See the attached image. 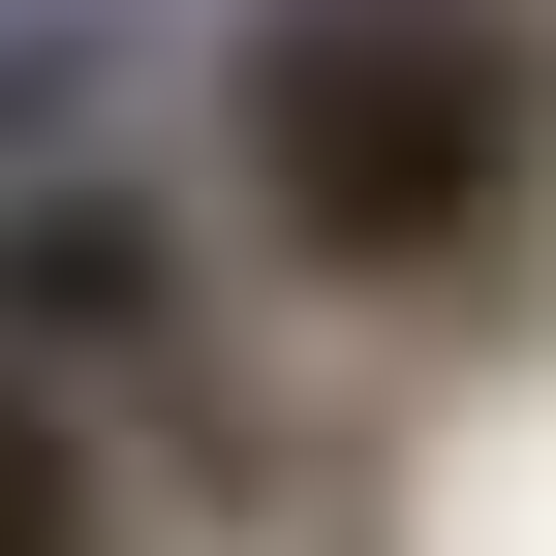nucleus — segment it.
<instances>
[{
  "instance_id": "obj_1",
  "label": "nucleus",
  "mask_w": 556,
  "mask_h": 556,
  "mask_svg": "<svg viewBox=\"0 0 556 556\" xmlns=\"http://www.w3.org/2000/svg\"><path fill=\"white\" fill-rule=\"evenodd\" d=\"M186 186L278 309H526L556 278V0H217Z\"/></svg>"
},
{
  "instance_id": "obj_2",
  "label": "nucleus",
  "mask_w": 556,
  "mask_h": 556,
  "mask_svg": "<svg viewBox=\"0 0 556 556\" xmlns=\"http://www.w3.org/2000/svg\"><path fill=\"white\" fill-rule=\"evenodd\" d=\"M0 371L62 402V433H124V495L155 526H278V371H248V248L186 155H62L0 186Z\"/></svg>"
},
{
  "instance_id": "obj_3",
  "label": "nucleus",
  "mask_w": 556,
  "mask_h": 556,
  "mask_svg": "<svg viewBox=\"0 0 556 556\" xmlns=\"http://www.w3.org/2000/svg\"><path fill=\"white\" fill-rule=\"evenodd\" d=\"M0 556H186V526L124 495V433H62V402L0 371Z\"/></svg>"
},
{
  "instance_id": "obj_4",
  "label": "nucleus",
  "mask_w": 556,
  "mask_h": 556,
  "mask_svg": "<svg viewBox=\"0 0 556 556\" xmlns=\"http://www.w3.org/2000/svg\"><path fill=\"white\" fill-rule=\"evenodd\" d=\"M93 124H124V31L93 0H0V186H62Z\"/></svg>"
}]
</instances>
